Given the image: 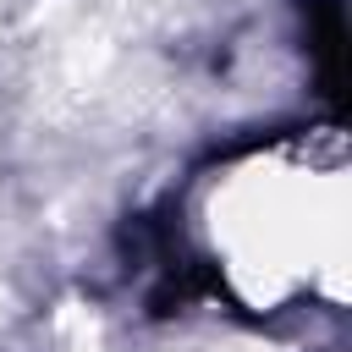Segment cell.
I'll return each instance as SVG.
<instances>
[{"label":"cell","instance_id":"1","mask_svg":"<svg viewBox=\"0 0 352 352\" xmlns=\"http://www.w3.org/2000/svg\"><path fill=\"white\" fill-rule=\"evenodd\" d=\"M187 270L242 314L336 308L346 292V160L336 126L280 132L204 170L182 204Z\"/></svg>","mask_w":352,"mask_h":352}]
</instances>
